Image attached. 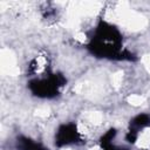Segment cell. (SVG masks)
<instances>
[{"instance_id": "1", "label": "cell", "mask_w": 150, "mask_h": 150, "mask_svg": "<svg viewBox=\"0 0 150 150\" xmlns=\"http://www.w3.org/2000/svg\"><path fill=\"white\" fill-rule=\"evenodd\" d=\"M87 49L95 56L105 60L131 61L132 54L123 47V38L121 30L112 23L101 20L93 36L90 38Z\"/></svg>"}, {"instance_id": "2", "label": "cell", "mask_w": 150, "mask_h": 150, "mask_svg": "<svg viewBox=\"0 0 150 150\" xmlns=\"http://www.w3.org/2000/svg\"><path fill=\"white\" fill-rule=\"evenodd\" d=\"M66 77L61 73L48 71L40 74L38 77L29 80L28 89L33 96L41 100H52L61 94L62 88L66 86Z\"/></svg>"}, {"instance_id": "3", "label": "cell", "mask_w": 150, "mask_h": 150, "mask_svg": "<svg viewBox=\"0 0 150 150\" xmlns=\"http://www.w3.org/2000/svg\"><path fill=\"white\" fill-rule=\"evenodd\" d=\"M81 139H82V135L76 123H73V122L60 124L54 135V144L57 148L79 144Z\"/></svg>"}, {"instance_id": "4", "label": "cell", "mask_w": 150, "mask_h": 150, "mask_svg": "<svg viewBox=\"0 0 150 150\" xmlns=\"http://www.w3.org/2000/svg\"><path fill=\"white\" fill-rule=\"evenodd\" d=\"M150 127V115L145 112H141L135 115L129 122V129L125 135V139L129 143H135L138 138L139 131Z\"/></svg>"}, {"instance_id": "5", "label": "cell", "mask_w": 150, "mask_h": 150, "mask_svg": "<svg viewBox=\"0 0 150 150\" xmlns=\"http://www.w3.org/2000/svg\"><path fill=\"white\" fill-rule=\"evenodd\" d=\"M15 149L16 150H48V148H46L42 143L25 135H20L16 137Z\"/></svg>"}]
</instances>
